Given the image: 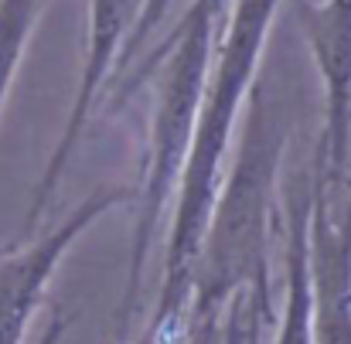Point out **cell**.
I'll return each instance as SVG.
<instances>
[{"label": "cell", "mask_w": 351, "mask_h": 344, "mask_svg": "<svg viewBox=\"0 0 351 344\" xmlns=\"http://www.w3.org/2000/svg\"><path fill=\"white\" fill-rule=\"evenodd\" d=\"M259 334H263V328H259V321L249 314L245 297L232 300V307H229V314H226V324H222V341L219 344H259Z\"/></svg>", "instance_id": "cell-11"}, {"label": "cell", "mask_w": 351, "mask_h": 344, "mask_svg": "<svg viewBox=\"0 0 351 344\" xmlns=\"http://www.w3.org/2000/svg\"><path fill=\"white\" fill-rule=\"evenodd\" d=\"M171 3H174V0H147V3H143V14H140V21H136V27H133V34H130V41H126L123 55H119L117 72H113V79H110V89L133 69V62L147 51V41H150L154 31L160 27V21H164V14H167Z\"/></svg>", "instance_id": "cell-10"}, {"label": "cell", "mask_w": 351, "mask_h": 344, "mask_svg": "<svg viewBox=\"0 0 351 344\" xmlns=\"http://www.w3.org/2000/svg\"><path fill=\"white\" fill-rule=\"evenodd\" d=\"M314 341L351 344V177L335 181L314 153L311 208Z\"/></svg>", "instance_id": "cell-7"}, {"label": "cell", "mask_w": 351, "mask_h": 344, "mask_svg": "<svg viewBox=\"0 0 351 344\" xmlns=\"http://www.w3.org/2000/svg\"><path fill=\"white\" fill-rule=\"evenodd\" d=\"M232 0H191L178 24L147 48L133 69L113 86V106L133 99L147 82H154V113H150V136L143 153V174L136 191V219L130 238V269L126 290L117 310V334L126 338V324L136 314L143 273L150 262V249L157 238V225L178 191L181 167L188 157V143L198 123V110L212 75V51L219 45V31L229 21Z\"/></svg>", "instance_id": "cell-3"}, {"label": "cell", "mask_w": 351, "mask_h": 344, "mask_svg": "<svg viewBox=\"0 0 351 344\" xmlns=\"http://www.w3.org/2000/svg\"><path fill=\"white\" fill-rule=\"evenodd\" d=\"M293 21L324 82V126L317 140L321 171L351 177V0H293Z\"/></svg>", "instance_id": "cell-6"}, {"label": "cell", "mask_w": 351, "mask_h": 344, "mask_svg": "<svg viewBox=\"0 0 351 344\" xmlns=\"http://www.w3.org/2000/svg\"><path fill=\"white\" fill-rule=\"evenodd\" d=\"M147 0H89V24H86V58H82V72H79V86H75V99L72 110L65 116L62 136L55 143V150L48 153V164L31 191V205L24 212V225H21V242H31V235L38 229L41 215L48 212L51 195L58 191L69 160L79 150V140L89 126V119L96 113L99 99L110 89V79L117 72V62L143 14Z\"/></svg>", "instance_id": "cell-4"}, {"label": "cell", "mask_w": 351, "mask_h": 344, "mask_svg": "<svg viewBox=\"0 0 351 344\" xmlns=\"http://www.w3.org/2000/svg\"><path fill=\"white\" fill-rule=\"evenodd\" d=\"M45 10V0H0V110L7 103L17 65L27 51L34 24Z\"/></svg>", "instance_id": "cell-9"}, {"label": "cell", "mask_w": 351, "mask_h": 344, "mask_svg": "<svg viewBox=\"0 0 351 344\" xmlns=\"http://www.w3.org/2000/svg\"><path fill=\"white\" fill-rule=\"evenodd\" d=\"M290 136V103L280 93H266V82H252L245 99L242 143L212 208L184 324L222 321L239 297H245L249 314L259 321V328L276 321V310L269 304V229L276 177Z\"/></svg>", "instance_id": "cell-2"}, {"label": "cell", "mask_w": 351, "mask_h": 344, "mask_svg": "<svg viewBox=\"0 0 351 344\" xmlns=\"http://www.w3.org/2000/svg\"><path fill=\"white\" fill-rule=\"evenodd\" d=\"M69 324H72V314L69 310H51V317H48V324H45V331H41V338L34 344H62L65 338V331H69Z\"/></svg>", "instance_id": "cell-13"}, {"label": "cell", "mask_w": 351, "mask_h": 344, "mask_svg": "<svg viewBox=\"0 0 351 344\" xmlns=\"http://www.w3.org/2000/svg\"><path fill=\"white\" fill-rule=\"evenodd\" d=\"M222 321H208V324H184V338L178 344H219L222 341Z\"/></svg>", "instance_id": "cell-12"}, {"label": "cell", "mask_w": 351, "mask_h": 344, "mask_svg": "<svg viewBox=\"0 0 351 344\" xmlns=\"http://www.w3.org/2000/svg\"><path fill=\"white\" fill-rule=\"evenodd\" d=\"M311 208L314 167L304 171L283 195V307L276 314L273 344L314 341V276H311Z\"/></svg>", "instance_id": "cell-8"}, {"label": "cell", "mask_w": 351, "mask_h": 344, "mask_svg": "<svg viewBox=\"0 0 351 344\" xmlns=\"http://www.w3.org/2000/svg\"><path fill=\"white\" fill-rule=\"evenodd\" d=\"M130 198L133 195L123 184L96 188L89 198L79 201V208L65 222H58L41 238L0 249V344H24L38 307L45 304V290L72 242H79L96 219L126 205Z\"/></svg>", "instance_id": "cell-5"}, {"label": "cell", "mask_w": 351, "mask_h": 344, "mask_svg": "<svg viewBox=\"0 0 351 344\" xmlns=\"http://www.w3.org/2000/svg\"><path fill=\"white\" fill-rule=\"evenodd\" d=\"M280 3L283 0H232L215 55V72L208 75V89L174 191V215L164 242V276H160L157 310L143 344H178L184 338L195 266L226 177V157L235 133V119L256 82L263 48Z\"/></svg>", "instance_id": "cell-1"}]
</instances>
